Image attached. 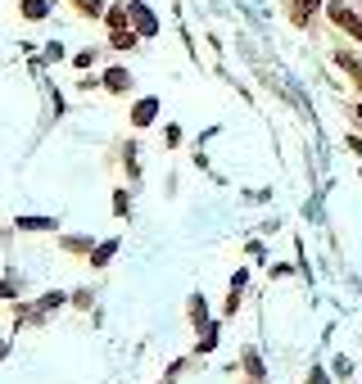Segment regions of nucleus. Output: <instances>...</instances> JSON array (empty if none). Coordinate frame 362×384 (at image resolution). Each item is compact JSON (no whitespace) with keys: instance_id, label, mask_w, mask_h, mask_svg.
Masks as SVG:
<instances>
[{"instance_id":"f257e3e1","label":"nucleus","mask_w":362,"mask_h":384,"mask_svg":"<svg viewBox=\"0 0 362 384\" xmlns=\"http://www.w3.org/2000/svg\"><path fill=\"white\" fill-rule=\"evenodd\" d=\"M131 18H136V32H145V36H154V32H159L154 14H150L145 5H131Z\"/></svg>"},{"instance_id":"f03ea898","label":"nucleus","mask_w":362,"mask_h":384,"mask_svg":"<svg viewBox=\"0 0 362 384\" xmlns=\"http://www.w3.org/2000/svg\"><path fill=\"white\" fill-rule=\"evenodd\" d=\"M331 18H335V23L345 27L349 36H358V41H362V18H354V14H349V9H335V14H331Z\"/></svg>"},{"instance_id":"7ed1b4c3","label":"nucleus","mask_w":362,"mask_h":384,"mask_svg":"<svg viewBox=\"0 0 362 384\" xmlns=\"http://www.w3.org/2000/svg\"><path fill=\"white\" fill-rule=\"evenodd\" d=\"M154 113H159V100H145V104H136V109H131V122H136V127H145V122H154Z\"/></svg>"},{"instance_id":"20e7f679","label":"nucleus","mask_w":362,"mask_h":384,"mask_svg":"<svg viewBox=\"0 0 362 384\" xmlns=\"http://www.w3.org/2000/svg\"><path fill=\"white\" fill-rule=\"evenodd\" d=\"M312 9H317V0H294V9H290V18H294V23H308V18H312Z\"/></svg>"},{"instance_id":"39448f33","label":"nucleus","mask_w":362,"mask_h":384,"mask_svg":"<svg viewBox=\"0 0 362 384\" xmlns=\"http://www.w3.org/2000/svg\"><path fill=\"white\" fill-rule=\"evenodd\" d=\"M104 86H109V91H127L131 77H127V73H109V77H104Z\"/></svg>"},{"instance_id":"423d86ee","label":"nucleus","mask_w":362,"mask_h":384,"mask_svg":"<svg viewBox=\"0 0 362 384\" xmlns=\"http://www.w3.org/2000/svg\"><path fill=\"white\" fill-rule=\"evenodd\" d=\"M23 14L27 18H45V0H23Z\"/></svg>"},{"instance_id":"0eeeda50","label":"nucleus","mask_w":362,"mask_h":384,"mask_svg":"<svg viewBox=\"0 0 362 384\" xmlns=\"http://www.w3.org/2000/svg\"><path fill=\"white\" fill-rule=\"evenodd\" d=\"M82 9H87V14H100V0H78Z\"/></svg>"},{"instance_id":"6e6552de","label":"nucleus","mask_w":362,"mask_h":384,"mask_svg":"<svg viewBox=\"0 0 362 384\" xmlns=\"http://www.w3.org/2000/svg\"><path fill=\"white\" fill-rule=\"evenodd\" d=\"M358 82H362V64H358Z\"/></svg>"},{"instance_id":"1a4fd4ad","label":"nucleus","mask_w":362,"mask_h":384,"mask_svg":"<svg viewBox=\"0 0 362 384\" xmlns=\"http://www.w3.org/2000/svg\"><path fill=\"white\" fill-rule=\"evenodd\" d=\"M358 113H362V104H358Z\"/></svg>"}]
</instances>
